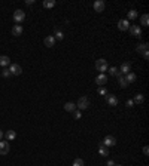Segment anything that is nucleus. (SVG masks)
<instances>
[{"mask_svg": "<svg viewBox=\"0 0 149 166\" xmlns=\"http://www.w3.org/2000/svg\"><path fill=\"white\" fill-rule=\"evenodd\" d=\"M95 83L98 86H104V83H107V76L104 73H100L97 77H95Z\"/></svg>", "mask_w": 149, "mask_h": 166, "instance_id": "nucleus-11", "label": "nucleus"}, {"mask_svg": "<svg viewBox=\"0 0 149 166\" xmlns=\"http://www.w3.org/2000/svg\"><path fill=\"white\" fill-rule=\"evenodd\" d=\"M143 99H145V96H143L142 94H137V95L134 96L133 102H134V104H142V102H143Z\"/></svg>", "mask_w": 149, "mask_h": 166, "instance_id": "nucleus-26", "label": "nucleus"}, {"mask_svg": "<svg viewBox=\"0 0 149 166\" xmlns=\"http://www.w3.org/2000/svg\"><path fill=\"white\" fill-rule=\"evenodd\" d=\"M2 138H3V132H2V130H0V139H2Z\"/></svg>", "mask_w": 149, "mask_h": 166, "instance_id": "nucleus-37", "label": "nucleus"}, {"mask_svg": "<svg viewBox=\"0 0 149 166\" xmlns=\"http://www.w3.org/2000/svg\"><path fill=\"white\" fill-rule=\"evenodd\" d=\"M107 68H109V65H107V61L104 58H100V59L95 61V70L97 71L104 73V71H107Z\"/></svg>", "mask_w": 149, "mask_h": 166, "instance_id": "nucleus-1", "label": "nucleus"}, {"mask_svg": "<svg viewBox=\"0 0 149 166\" xmlns=\"http://www.w3.org/2000/svg\"><path fill=\"white\" fill-rule=\"evenodd\" d=\"M130 34L133 36V37H142V28L139 27V25H130Z\"/></svg>", "mask_w": 149, "mask_h": 166, "instance_id": "nucleus-5", "label": "nucleus"}, {"mask_svg": "<svg viewBox=\"0 0 149 166\" xmlns=\"http://www.w3.org/2000/svg\"><path fill=\"white\" fill-rule=\"evenodd\" d=\"M3 136H6V139H8V141H12V139H15V138H17V132H15V130H8V132H5V133H3Z\"/></svg>", "mask_w": 149, "mask_h": 166, "instance_id": "nucleus-17", "label": "nucleus"}, {"mask_svg": "<svg viewBox=\"0 0 149 166\" xmlns=\"http://www.w3.org/2000/svg\"><path fill=\"white\" fill-rule=\"evenodd\" d=\"M115 166H122V165H115Z\"/></svg>", "mask_w": 149, "mask_h": 166, "instance_id": "nucleus-38", "label": "nucleus"}, {"mask_svg": "<svg viewBox=\"0 0 149 166\" xmlns=\"http://www.w3.org/2000/svg\"><path fill=\"white\" fill-rule=\"evenodd\" d=\"M73 116H75V119H76V120H79V119H82V113H81L79 110H78V111L75 110V111H73Z\"/></svg>", "mask_w": 149, "mask_h": 166, "instance_id": "nucleus-30", "label": "nucleus"}, {"mask_svg": "<svg viewBox=\"0 0 149 166\" xmlns=\"http://www.w3.org/2000/svg\"><path fill=\"white\" fill-rule=\"evenodd\" d=\"M64 110H66V111H75V110H76V104H73V102H66V104H64Z\"/></svg>", "mask_w": 149, "mask_h": 166, "instance_id": "nucleus-25", "label": "nucleus"}, {"mask_svg": "<svg viewBox=\"0 0 149 166\" xmlns=\"http://www.w3.org/2000/svg\"><path fill=\"white\" fill-rule=\"evenodd\" d=\"M118 82H119V86H121V88H127V86H128V83L125 82V77H124L122 74L118 77Z\"/></svg>", "mask_w": 149, "mask_h": 166, "instance_id": "nucleus-27", "label": "nucleus"}, {"mask_svg": "<svg viewBox=\"0 0 149 166\" xmlns=\"http://www.w3.org/2000/svg\"><path fill=\"white\" fill-rule=\"evenodd\" d=\"M106 166H115V163H113V160H109V162L106 163Z\"/></svg>", "mask_w": 149, "mask_h": 166, "instance_id": "nucleus-36", "label": "nucleus"}, {"mask_svg": "<svg viewBox=\"0 0 149 166\" xmlns=\"http://www.w3.org/2000/svg\"><path fill=\"white\" fill-rule=\"evenodd\" d=\"M9 150H11L9 141H0V154L6 156V154H9Z\"/></svg>", "mask_w": 149, "mask_h": 166, "instance_id": "nucleus-4", "label": "nucleus"}, {"mask_svg": "<svg viewBox=\"0 0 149 166\" xmlns=\"http://www.w3.org/2000/svg\"><path fill=\"white\" fill-rule=\"evenodd\" d=\"M125 105H127V107H128V108H131V107H133V105H134V102H133V99H128V101H127V102H125Z\"/></svg>", "mask_w": 149, "mask_h": 166, "instance_id": "nucleus-32", "label": "nucleus"}, {"mask_svg": "<svg viewBox=\"0 0 149 166\" xmlns=\"http://www.w3.org/2000/svg\"><path fill=\"white\" fill-rule=\"evenodd\" d=\"M140 22H142L143 27H148V25H149V17H148V14H143V15L140 17Z\"/></svg>", "mask_w": 149, "mask_h": 166, "instance_id": "nucleus-21", "label": "nucleus"}, {"mask_svg": "<svg viewBox=\"0 0 149 166\" xmlns=\"http://www.w3.org/2000/svg\"><path fill=\"white\" fill-rule=\"evenodd\" d=\"M106 101H107V104L112 105V107H116V105H118V98H116V95H106Z\"/></svg>", "mask_w": 149, "mask_h": 166, "instance_id": "nucleus-13", "label": "nucleus"}, {"mask_svg": "<svg viewBox=\"0 0 149 166\" xmlns=\"http://www.w3.org/2000/svg\"><path fill=\"white\" fill-rule=\"evenodd\" d=\"M26 5H27V6H32V5H34V0H27V2H26Z\"/></svg>", "mask_w": 149, "mask_h": 166, "instance_id": "nucleus-34", "label": "nucleus"}, {"mask_svg": "<svg viewBox=\"0 0 149 166\" xmlns=\"http://www.w3.org/2000/svg\"><path fill=\"white\" fill-rule=\"evenodd\" d=\"M107 70H109V74L113 76V77H119V76H121V73H119V70H118L116 67H110V68H107Z\"/></svg>", "mask_w": 149, "mask_h": 166, "instance_id": "nucleus-23", "label": "nucleus"}, {"mask_svg": "<svg viewBox=\"0 0 149 166\" xmlns=\"http://www.w3.org/2000/svg\"><path fill=\"white\" fill-rule=\"evenodd\" d=\"M11 65V58L8 55H0V67Z\"/></svg>", "mask_w": 149, "mask_h": 166, "instance_id": "nucleus-15", "label": "nucleus"}, {"mask_svg": "<svg viewBox=\"0 0 149 166\" xmlns=\"http://www.w3.org/2000/svg\"><path fill=\"white\" fill-rule=\"evenodd\" d=\"M98 154H100V156H104V157L109 154V150H107V147H106V145H103V142H101V144H100V147H98Z\"/></svg>", "mask_w": 149, "mask_h": 166, "instance_id": "nucleus-18", "label": "nucleus"}, {"mask_svg": "<svg viewBox=\"0 0 149 166\" xmlns=\"http://www.w3.org/2000/svg\"><path fill=\"white\" fill-rule=\"evenodd\" d=\"M142 57H143L145 59H148V58H149V51H145V52L142 54Z\"/></svg>", "mask_w": 149, "mask_h": 166, "instance_id": "nucleus-33", "label": "nucleus"}, {"mask_svg": "<svg viewBox=\"0 0 149 166\" xmlns=\"http://www.w3.org/2000/svg\"><path fill=\"white\" fill-rule=\"evenodd\" d=\"M148 153H149V148H148V147H143V154L148 156Z\"/></svg>", "mask_w": 149, "mask_h": 166, "instance_id": "nucleus-35", "label": "nucleus"}, {"mask_svg": "<svg viewBox=\"0 0 149 166\" xmlns=\"http://www.w3.org/2000/svg\"><path fill=\"white\" fill-rule=\"evenodd\" d=\"M118 70H119V73H121L122 76H125V74H128V73L131 71V64H130L128 61H127V62H122L121 67H119Z\"/></svg>", "mask_w": 149, "mask_h": 166, "instance_id": "nucleus-7", "label": "nucleus"}, {"mask_svg": "<svg viewBox=\"0 0 149 166\" xmlns=\"http://www.w3.org/2000/svg\"><path fill=\"white\" fill-rule=\"evenodd\" d=\"M14 20H15V22H18V24L21 25V22L26 20V12L21 11V9H17V11L14 12Z\"/></svg>", "mask_w": 149, "mask_h": 166, "instance_id": "nucleus-3", "label": "nucleus"}, {"mask_svg": "<svg viewBox=\"0 0 149 166\" xmlns=\"http://www.w3.org/2000/svg\"><path fill=\"white\" fill-rule=\"evenodd\" d=\"M54 39H55V40H63V39H64V33H63L61 30L55 28V31H54Z\"/></svg>", "mask_w": 149, "mask_h": 166, "instance_id": "nucleus-19", "label": "nucleus"}, {"mask_svg": "<svg viewBox=\"0 0 149 166\" xmlns=\"http://www.w3.org/2000/svg\"><path fill=\"white\" fill-rule=\"evenodd\" d=\"M43 8H46V9H51V8H54L55 6V0H43Z\"/></svg>", "mask_w": 149, "mask_h": 166, "instance_id": "nucleus-20", "label": "nucleus"}, {"mask_svg": "<svg viewBox=\"0 0 149 166\" xmlns=\"http://www.w3.org/2000/svg\"><path fill=\"white\" fill-rule=\"evenodd\" d=\"M2 76H3V77H9V76H12V74H11V71H9L8 68H3V70H2Z\"/></svg>", "mask_w": 149, "mask_h": 166, "instance_id": "nucleus-29", "label": "nucleus"}, {"mask_svg": "<svg viewBox=\"0 0 149 166\" xmlns=\"http://www.w3.org/2000/svg\"><path fill=\"white\" fill-rule=\"evenodd\" d=\"M104 2H103V0H95V2L92 3V8H94V11L95 12H103L104 11Z\"/></svg>", "mask_w": 149, "mask_h": 166, "instance_id": "nucleus-9", "label": "nucleus"}, {"mask_svg": "<svg viewBox=\"0 0 149 166\" xmlns=\"http://www.w3.org/2000/svg\"><path fill=\"white\" fill-rule=\"evenodd\" d=\"M43 43H45L46 48H54V45H55V39H54V36H46L45 40H43Z\"/></svg>", "mask_w": 149, "mask_h": 166, "instance_id": "nucleus-14", "label": "nucleus"}, {"mask_svg": "<svg viewBox=\"0 0 149 166\" xmlns=\"http://www.w3.org/2000/svg\"><path fill=\"white\" fill-rule=\"evenodd\" d=\"M98 94H100V95H103V96H104V95H107V91H106V88H103V86H101V88L98 89Z\"/></svg>", "mask_w": 149, "mask_h": 166, "instance_id": "nucleus-31", "label": "nucleus"}, {"mask_svg": "<svg viewBox=\"0 0 149 166\" xmlns=\"http://www.w3.org/2000/svg\"><path fill=\"white\" fill-rule=\"evenodd\" d=\"M9 71H11V74H12V76H20V74L23 73V68H21V65H20V64H11Z\"/></svg>", "mask_w": 149, "mask_h": 166, "instance_id": "nucleus-8", "label": "nucleus"}, {"mask_svg": "<svg viewBox=\"0 0 149 166\" xmlns=\"http://www.w3.org/2000/svg\"><path fill=\"white\" fill-rule=\"evenodd\" d=\"M137 17H139L137 11H136V9H131V11H128V18H127V21H128V20H131V21H133V20H136Z\"/></svg>", "mask_w": 149, "mask_h": 166, "instance_id": "nucleus-24", "label": "nucleus"}, {"mask_svg": "<svg viewBox=\"0 0 149 166\" xmlns=\"http://www.w3.org/2000/svg\"><path fill=\"white\" fill-rule=\"evenodd\" d=\"M136 51H137V54H143L145 51H148V43H140V45H137Z\"/></svg>", "mask_w": 149, "mask_h": 166, "instance_id": "nucleus-22", "label": "nucleus"}, {"mask_svg": "<svg viewBox=\"0 0 149 166\" xmlns=\"http://www.w3.org/2000/svg\"><path fill=\"white\" fill-rule=\"evenodd\" d=\"M85 163H84V160L82 159H75V162H73V166H84Z\"/></svg>", "mask_w": 149, "mask_h": 166, "instance_id": "nucleus-28", "label": "nucleus"}, {"mask_svg": "<svg viewBox=\"0 0 149 166\" xmlns=\"http://www.w3.org/2000/svg\"><path fill=\"white\" fill-rule=\"evenodd\" d=\"M103 145H106L107 148H109V147H113V145H116V138H115V136H112V135H107V136H104V139H103Z\"/></svg>", "mask_w": 149, "mask_h": 166, "instance_id": "nucleus-6", "label": "nucleus"}, {"mask_svg": "<svg viewBox=\"0 0 149 166\" xmlns=\"http://www.w3.org/2000/svg\"><path fill=\"white\" fill-rule=\"evenodd\" d=\"M124 77H125V82H127L128 85H130V83H134V82H136V79H137V76H136L134 73H131V71H130L128 74H125Z\"/></svg>", "mask_w": 149, "mask_h": 166, "instance_id": "nucleus-16", "label": "nucleus"}, {"mask_svg": "<svg viewBox=\"0 0 149 166\" xmlns=\"http://www.w3.org/2000/svg\"><path fill=\"white\" fill-rule=\"evenodd\" d=\"M116 25H118V30H119V31H127V30L130 28V24H128L127 20H119Z\"/></svg>", "mask_w": 149, "mask_h": 166, "instance_id": "nucleus-10", "label": "nucleus"}, {"mask_svg": "<svg viewBox=\"0 0 149 166\" xmlns=\"http://www.w3.org/2000/svg\"><path fill=\"white\" fill-rule=\"evenodd\" d=\"M88 107H90V99L87 96H81L76 104V108H79V111H82V110H87Z\"/></svg>", "mask_w": 149, "mask_h": 166, "instance_id": "nucleus-2", "label": "nucleus"}, {"mask_svg": "<svg viewBox=\"0 0 149 166\" xmlns=\"http://www.w3.org/2000/svg\"><path fill=\"white\" fill-rule=\"evenodd\" d=\"M23 31H24V28H23V25H20V24H15V25L12 27V36H15V37L21 36Z\"/></svg>", "mask_w": 149, "mask_h": 166, "instance_id": "nucleus-12", "label": "nucleus"}]
</instances>
